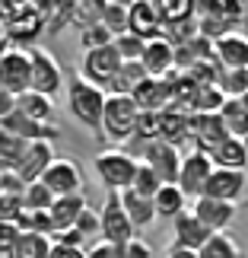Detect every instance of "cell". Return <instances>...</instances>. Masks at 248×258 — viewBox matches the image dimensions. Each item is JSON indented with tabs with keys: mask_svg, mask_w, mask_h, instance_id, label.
<instances>
[{
	"mask_svg": "<svg viewBox=\"0 0 248 258\" xmlns=\"http://www.w3.org/2000/svg\"><path fill=\"white\" fill-rule=\"evenodd\" d=\"M108 93L102 86L83 80L80 74L67 80V108L80 124H86L89 131H102V112H105Z\"/></svg>",
	"mask_w": 248,
	"mask_h": 258,
	"instance_id": "cell-1",
	"label": "cell"
},
{
	"mask_svg": "<svg viewBox=\"0 0 248 258\" xmlns=\"http://www.w3.org/2000/svg\"><path fill=\"white\" fill-rule=\"evenodd\" d=\"M137 121H140V108L131 96H108L105 112H102V137L121 144L131 141L137 131Z\"/></svg>",
	"mask_w": 248,
	"mask_h": 258,
	"instance_id": "cell-2",
	"label": "cell"
},
{
	"mask_svg": "<svg viewBox=\"0 0 248 258\" xmlns=\"http://www.w3.org/2000/svg\"><path fill=\"white\" fill-rule=\"evenodd\" d=\"M137 163L131 153L118 150V147H112V150H102L96 156V172L99 178H102V185L108 188V191H127V188L134 185V175H137Z\"/></svg>",
	"mask_w": 248,
	"mask_h": 258,
	"instance_id": "cell-3",
	"label": "cell"
},
{
	"mask_svg": "<svg viewBox=\"0 0 248 258\" xmlns=\"http://www.w3.org/2000/svg\"><path fill=\"white\" fill-rule=\"evenodd\" d=\"M99 220H102V242H112V245H124L134 239V223L127 220V211L121 204V195L118 191H108L105 195V204L99 211Z\"/></svg>",
	"mask_w": 248,
	"mask_h": 258,
	"instance_id": "cell-4",
	"label": "cell"
},
{
	"mask_svg": "<svg viewBox=\"0 0 248 258\" xmlns=\"http://www.w3.org/2000/svg\"><path fill=\"white\" fill-rule=\"evenodd\" d=\"M0 89L13 93L16 99L32 89V61H29V51L10 48L7 54H0Z\"/></svg>",
	"mask_w": 248,
	"mask_h": 258,
	"instance_id": "cell-5",
	"label": "cell"
},
{
	"mask_svg": "<svg viewBox=\"0 0 248 258\" xmlns=\"http://www.w3.org/2000/svg\"><path fill=\"white\" fill-rule=\"evenodd\" d=\"M29 61H32V89L54 99V93L64 86V67L48 48H29Z\"/></svg>",
	"mask_w": 248,
	"mask_h": 258,
	"instance_id": "cell-6",
	"label": "cell"
},
{
	"mask_svg": "<svg viewBox=\"0 0 248 258\" xmlns=\"http://www.w3.org/2000/svg\"><path fill=\"white\" fill-rule=\"evenodd\" d=\"M121 54H118V48L115 45H108V48H96V51H83V61H80V77L89 83H96V86H108L115 80V74L121 71Z\"/></svg>",
	"mask_w": 248,
	"mask_h": 258,
	"instance_id": "cell-7",
	"label": "cell"
},
{
	"mask_svg": "<svg viewBox=\"0 0 248 258\" xmlns=\"http://www.w3.org/2000/svg\"><path fill=\"white\" fill-rule=\"evenodd\" d=\"M162 10H159V0H134L127 4V32L140 35L143 42H156L162 38Z\"/></svg>",
	"mask_w": 248,
	"mask_h": 258,
	"instance_id": "cell-8",
	"label": "cell"
},
{
	"mask_svg": "<svg viewBox=\"0 0 248 258\" xmlns=\"http://www.w3.org/2000/svg\"><path fill=\"white\" fill-rule=\"evenodd\" d=\"M213 160L201 150H191L188 156H182V172H178V188L185 191V198H204L207 178L213 175Z\"/></svg>",
	"mask_w": 248,
	"mask_h": 258,
	"instance_id": "cell-9",
	"label": "cell"
},
{
	"mask_svg": "<svg viewBox=\"0 0 248 258\" xmlns=\"http://www.w3.org/2000/svg\"><path fill=\"white\" fill-rule=\"evenodd\" d=\"M188 131H191L194 150H201L207 156H210L223 141H229V131H226L220 112H213V115H191V127H188Z\"/></svg>",
	"mask_w": 248,
	"mask_h": 258,
	"instance_id": "cell-10",
	"label": "cell"
},
{
	"mask_svg": "<svg viewBox=\"0 0 248 258\" xmlns=\"http://www.w3.org/2000/svg\"><path fill=\"white\" fill-rule=\"evenodd\" d=\"M143 163L162 178V185H178V172H182V153H178V147L166 144V141L146 144Z\"/></svg>",
	"mask_w": 248,
	"mask_h": 258,
	"instance_id": "cell-11",
	"label": "cell"
},
{
	"mask_svg": "<svg viewBox=\"0 0 248 258\" xmlns=\"http://www.w3.org/2000/svg\"><path fill=\"white\" fill-rule=\"evenodd\" d=\"M42 182L51 188L54 198H67V195H83V172L73 160H54L48 166V172L42 175Z\"/></svg>",
	"mask_w": 248,
	"mask_h": 258,
	"instance_id": "cell-12",
	"label": "cell"
},
{
	"mask_svg": "<svg viewBox=\"0 0 248 258\" xmlns=\"http://www.w3.org/2000/svg\"><path fill=\"white\" fill-rule=\"evenodd\" d=\"M54 160H57V156H54L51 141H32V144L26 147V153H23V160H19V166H16V175L23 178L26 185L42 182V175L48 172V166H51Z\"/></svg>",
	"mask_w": 248,
	"mask_h": 258,
	"instance_id": "cell-13",
	"label": "cell"
},
{
	"mask_svg": "<svg viewBox=\"0 0 248 258\" xmlns=\"http://www.w3.org/2000/svg\"><path fill=\"white\" fill-rule=\"evenodd\" d=\"M0 131L16 134V137H23L26 144H32V141H54V137L61 134V127H57L54 121H51V124L35 121V118H29V115H23V112L16 108V112H10L4 121H0Z\"/></svg>",
	"mask_w": 248,
	"mask_h": 258,
	"instance_id": "cell-14",
	"label": "cell"
},
{
	"mask_svg": "<svg viewBox=\"0 0 248 258\" xmlns=\"http://www.w3.org/2000/svg\"><path fill=\"white\" fill-rule=\"evenodd\" d=\"M172 233H175V242L178 249H188V252H201L207 239H210V230L194 217V211H185V214H178L175 220H172Z\"/></svg>",
	"mask_w": 248,
	"mask_h": 258,
	"instance_id": "cell-15",
	"label": "cell"
},
{
	"mask_svg": "<svg viewBox=\"0 0 248 258\" xmlns=\"http://www.w3.org/2000/svg\"><path fill=\"white\" fill-rule=\"evenodd\" d=\"M248 185V172H232V169H213V175L207 178L204 198H216V201H229L235 204L242 198Z\"/></svg>",
	"mask_w": 248,
	"mask_h": 258,
	"instance_id": "cell-16",
	"label": "cell"
},
{
	"mask_svg": "<svg viewBox=\"0 0 248 258\" xmlns=\"http://www.w3.org/2000/svg\"><path fill=\"white\" fill-rule=\"evenodd\" d=\"M7 29V35H10V42H16V45H29L32 38H38L45 32V13L38 10V4H23V10H19V16L13 19Z\"/></svg>",
	"mask_w": 248,
	"mask_h": 258,
	"instance_id": "cell-17",
	"label": "cell"
},
{
	"mask_svg": "<svg viewBox=\"0 0 248 258\" xmlns=\"http://www.w3.org/2000/svg\"><path fill=\"white\" fill-rule=\"evenodd\" d=\"M194 217L210 233H226V226L235 220V204L216 201V198H197L194 201Z\"/></svg>",
	"mask_w": 248,
	"mask_h": 258,
	"instance_id": "cell-18",
	"label": "cell"
},
{
	"mask_svg": "<svg viewBox=\"0 0 248 258\" xmlns=\"http://www.w3.org/2000/svg\"><path fill=\"white\" fill-rule=\"evenodd\" d=\"M134 102L140 112H162V108H169V102H172V89H169L166 80H159V77H146V80L134 89Z\"/></svg>",
	"mask_w": 248,
	"mask_h": 258,
	"instance_id": "cell-19",
	"label": "cell"
},
{
	"mask_svg": "<svg viewBox=\"0 0 248 258\" xmlns=\"http://www.w3.org/2000/svg\"><path fill=\"white\" fill-rule=\"evenodd\" d=\"M216 61L223 71H239L248 67V35L242 32H229L216 42Z\"/></svg>",
	"mask_w": 248,
	"mask_h": 258,
	"instance_id": "cell-20",
	"label": "cell"
},
{
	"mask_svg": "<svg viewBox=\"0 0 248 258\" xmlns=\"http://www.w3.org/2000/svg\"><path fill=\"white\" fill-rule=\"evenodd\" d=\"M143 71L146 77H162L175 71V48L166 42V38H156V42H146V51H143Z\"/></svg>",
	"mask_w": 248,
	"mask_h": 258,
	"instance_id": "cell-21",
	"label": "cell"
},
{
	"mask_svg": "<svg viewBox=\"0 0 248 258\" xmlns=\"http://www.w3.org/2000/svg\"><path fill=\"white\" fill-rule=\"evenodd\" d=\"M86 198L83 195H67V198H54L51 204V223H54V233H64V230H73L76 220H80V214L86 211Z\"/></svg>",
	"mask_w": 248,
	"mask_h": 258,
	"instance_id": "cell-22",
	"label": "cell"
},
{
	"mask_svg": "<svg viewBox=\"0 0 248 258\" xmlns=\"http://www.w3.org/2000/svg\"><path fill=\"white\" fill-rule=\"evenodd\" d=\"M121 204L127 211V220L134 223V230H146V226L156 223V204L153 198H143L137 195L134 188H127V191H121Z\"/></svg>",
	"mask_w": 248,
	"mask_h": 258,
	"instance_id": "cell-23",
	"label": "cell"
},
{
	"mask_svg": "<svg viewBox=\"0 0 248 258\" xmlns=\"http://www.w3.org/2000/svg\"><path fill=\"white\" fill-rule=\"evenodd\" d=\"M210 160H213L216 169L245 172V169H248V147H245V141H239V137H229V141H223V144L210 153Z\"/></svg>",
	"mask_w": 248,
	"mask_h": 258,
	"instance_id": "cell-24",
	"label": "cell"
},
{
	"mask_svg": "<svg viewBox=\"0 0 248 258\" xmlns=\"http://www.w3.org/2000/svg\"><path fill=\"white\" fill-rule=\"evenodd\" d=\"M143 80H146L143 64H140V61H124L121 71L115 74V80L105 86V93H108V96H134V89L140 86Z\"/></svg>",
	"mask_w": 248,
	"mask_h": 258,
	"instance_id": "cell-25",
	"label": "cell"
},
{
	"mask_svg": "<svg viewBox=\"0 0 248 258\" xmlns=\"http://www.w3.org/2000/svg\"><path fill=\"white\" fill-rule=\"evenodd\" d=\"M16 108H19L23 115L35 118V121H45V124H51V118H54V99L35 93V89H29V93L19 96V99H16Z\"/></svg>",
	"mask_w": 248,
	"mask_h": 258,
	"instance_id": "cell-26",
	"label": "cell"
},
{
	"mask_svg": "<svg viewBox=\"0 0 248 258\" xmlns=\"http://www.w3.org/2000/svg\"><path fill=\"white\" fill-rule=\"evenodd\" d=\"M185 191L178 185H162L159 191H156L153 204H156V217H166V220H175L178 214H185Z\"/></svg>",
	"mask_w": 248,
	"mask_h": 258,
	"instance_id": "cell-27",
	"label": "cell"
},
{
	"mask_svg": "<svg viewBox=\"0 0 248 258\" xmlns=\"http://www.w3.org/2000/svg\"><path fill=\"white\" fill-rule=\"evenodd\" d=\"M220 115H223V124H226V131H229V137L245 141L248 137V108L239 102V99H226Z\"/></svg>",
	"mask_w": 248,
	"mask_h": 258,
	"instance_id": "cell-28",
	"label": "cell"
},
{
	"mask_svg": "<svg viewBox=\"0 0 248 258\" xmlns=\"http://www.w3.org/2000/svg\"><path fill=\"white\" fill-rule=\"evenodd\" d=\"M51 239L48 236H38V233H23L13 245V252L7 258H48L51 255Z\"/></svg>",
	"mask_w": 248,
	"mask_h": 258,
	"instance_id": "cell-29",
	"label": "cell"
},
{
	"mask_svg": "<svg viewBox=\"0 0 248 258\" xmlns=\"http://www.w3.org/2000/svg\"><path fill=\"white\" fill-rule=\"evenodd\" d=\"M26 147L29 144L23 141V137L0 131V172H16V166H19V160H23Z\"/></svg>",
	"mask_w": 248,
	"mask_h": 258,
	"instance_id": "cell-30",
	"label": "cell"
},
{
	"mask_svg": "<svg viewBox=\"0 0 248 258\" xmlns=\"http://www.w3.org/2000/svg\"><path fill=\"white\" fill-rule=\"evenodd\" d=\"M16 230L19 233H38V236H48V239H51L54 223H51V214L48 211H26L23 207V214H19V220H16Z\"/></svg>",
	"mask_w": 248,
	"mask_h": 258,
	"instance_id": "cell-31",
	"label": "cell"
},
{
	"mask_svg": "<svg viewBox=\"0 0 248 258\" xmlns=\"http://www.w3.org/2000/svg\"><path fill=\"white\" fill-rule=\"evenodd\" d=\"M197 258H242V249L235 245L229 233H213L207 239V245L197 252Z\"/></svg>",
	"mask_w": 248,
	"mask_h": 258,
	"instance_id": "cell-32",
	"label": "cell"
},
{
	"mask_svg": "<svg viewBox=\"0 0 248 258\" xmlns=\"http://www.w3.org/2000/svg\"><path fill=\"white\" fill-rule=\"evenodd\" d=\"M223 102H226V96L220 86H201L191 99V112L194 115H213L223 108Z\"/></svg>",
	"mask_w": 248,
	"mask_h": 258,
	"instance_id": "cell-33",
	"label": "cell"
},
{
	"mask_svg": "<svg viewBox=\"0 0 248 258\" xmlns=\"http://www.w3.org/2000/svg\"><path fill=\"white\" fill-rule=\"evenodd\" d=\"M102 26L115 38L124 35L127 32V4H112V0H102Z\"/></svg>",
	"mask_w": 248,
	"mask_h": 258,
	"instance_id": "cell-34",
	"label": "cell"
},
{
	"mask_svg": "<svg viewBox=\"0 0 248 258\" xmlns=\"http://www.w3.org/2000/svg\"><path fill=\"white\" fill-rule=\"evenodd\" d=\"M51 204H54V195H51V188L45 182L26 185V191H23V207L26 211H51Z\"/></svg>",
	"mask_w": 248,
	"mask_h": 258,
	"instance_id": "cell-35",
	"label": "cell"
},
{
	"mask_svg": "<svg viewBox=\"0 0 248 258\" xmlns=\"http://www.w3.org/2000/svg\"><path fill=\"white\" fill-rule=\"evenodd\" d=\"M220 89H223L226 99H242L248 93V67H239V71H223Z\"/></svg>",
	"mask_w": 248,
	"mask_h": 258,
	"instance_id": "cell-36",
	"label": "cell"
},
{
	"mask_svg": "<svg viewBox=\"0 0 248 258\" xmlns=\"http://www.w3.org/2000/svg\"><path fill=\"white\" fill-rule=\"evenodd\" d=\"M131 188H134L137 195H143V198H156V191L162 188V178L156 175L146 163H140V166H137V175H134V185Z\"/></svg>",
	"mask_w": 248,
	"mask_h": 258,
	"instance_id": "cell-37",
	"label": "cell"
},
{
	"mask_svg": "<svg viewBox=\"0 0 248 258\" xmlns=\"http://www.w3.org/2000/svg\"><path fill=\"white\" fill-rule=\"evenodd\" d=\"M115 48H118V54H121V61H143L146 42L134 32H124V35L115 38Z\"/></svg>",
	"mask_w": 248,
	"mask_h": 258,
	"instance_id": "cell-38",
	"label": "cell"
},
{
	"mask_svg": "<svg viewBox=\"0 0 248 258\" xmlns=\"http://www.w3.org/2000/svg\"><path fill=\"white\" fill-rule=\"evenodd\" d=\"M80 45H83V51H96V48L115 45V35L108 32L102 23H96V26H89V29H83V32H80Z\"/></svg>",
	"mask_w": 248,
	"mask_h": 258,
	"instance_id": "cell-39",
	"label": "cell"
},
{
	"mask_svg": "<svg viewBox=\"0 0 248 258\" xmlns=\"http://www.w3.org/2000/svg\"><path fill=\"white\" fill-rule=\"evenodd\" d=\"M134 137L143 141V144L159 141V112H140V121H137Z\"/></svg>",
	"mask_w": 248,
	"mask_h": 258,
	"instance_id": "cell-40",
	"label": "cell"
},
{
	"mask_svg": "<svg viewBox=\"0 0 248 258\" xmlns=\"http://www.w3.org/2000/svg\"><path fill=\"white\" fill-rule=\"evenodd\" d=\"M159 10L166 23H178V19L194 16V0H159Z\"/></svg>",
	"mask_w": 248,
	"mask_h": 258,
	"instance_id": "cell-41",
	"label": "cell"
},
{
	"mask_svg": "<svg viewBox=\"0 0 248 258\" xmlns=\"http://www.w3.org/2000/svg\"><path fill=\"white\" fill-rule=\"evenodd\" d=\"M23 214V198L19 195H0V223H16Z\"/></svg>",
	"mask_w": 248,
	"mask_h": 258,
	"instance_id": "cell-42",
	"label": "cell"
},
{
	"mask_svg": "<svg viewBox=\"0 0 248 258\" xmlns=\"http://www.w3.org/2000/svg\"><path fill=\"white\" fill-rule=\"evenodd\" d=\"M73 230H80L83 239H89V236H102V220H99V214H93V207H86Z\"/></svg>",
	"mask_w": 248,
	"mask_h": 258,
	"instance_id": "cell-43",
	"label": "cell"
},
{
	"mask_svg": "<svg viewBox=\"0 0 248 258\" xmlns=\"http://www.w3.org/2000/svg\"><path fill=\"white\" fill-rule=\"evenodd\" d=\"M19 236H23V233L16 230V223H0V258H7L10 252H13V245H16Z\"/></svg>",
	"mask_w": 248,
	"mask_h": 258,
	"instance_id": "cell-44",
	"label": "cell"
},
{
	"mask_svg": "<svg viewBox=\"0 0 248 258\" xmlns=\"http://www.w3.org/2000/svg\"><path fill=\"white\" fill-rule=\"evenodd\" d=\"M86 258H127L121 245H112V242H96L93 249L86 252Z\"/></svg>",
	"mask_w": 248,
	"mask_h": 258,
	"instance_id": "cell-45",
	"label": "cell"
},
{
	"mask_svg": "<svg viewBox=\"0 0 248 258\" xmlns=\"http://www.w3.org/2000/svg\"><path fill=\"white\" fill-rule=\"evenodd\" d=\"M124 255H127V258H153V245L134 236V239L124 245Z\"/></svg>",
	"mask_w": 248,
	"mask_h": 258,
	"instance_id": "cell-46",
	"label": "cell"
},
{
	"mask_svg": "<svg viewBox=\"0 0 248 258\" xmlns=\"http://www.w3.org/2000/svg\"><path fill=\"white\" fill-rule=\"evenodd\" d=\"M10 112H16V96L7 93V89H0V121H4Z\"/></svg>",
	"mask_w": 248,
	"mask_h": 258,
	"instance_id": "cell-47",
	"label": "cell"
},
{
	"mask_svg": "<svg viewBox=\"0 0 248 258\" xmlns=\"http://www.w3.org/2000/svg\"><path fill=\"white\" fill-rule=\"evenodd\" d=\"M48 258H86L83 249H67V245H51V255Z\"/></svg>",
	"mask_w": 248,
	"mask_h": 258,
	"instance_id": "cell-48",
	"label": "cell"
},
{
	"mask_svg": "<svg viewBox=\"0 0 248 258\" xmlns=\"http://www.w3.org/2000/svg\"><path fill=\"white\" fill-rule=\"evenodd\" d=\"M166 258H197V252H188V249H178V245H172V249L166 252Z\"/></svg>",
	"mask_w": 248,
	"mask_h": 258,
	"instance_id": "cell-49",
	"label": "cell"
},
{
	"mask_svg": "<svg viewBox=\"0 0 248 258\" xmlns=\"http://www.w3.org/2000/svg\"><path fill=\"white\" fill-rule=\"evenodd\" d=\"M242 26H245V32H248V7H245V19H242Z\"/></svg>",
	"mask_w": 248,
	"mask_h": 258,
	"instance_id": "cell-50",
	"label": "cell"
},
{
	"mask_svg": "<svg viewBox=\"0 0 248 258\" xmlns=\"http://www.w3.org/2000/svg\"><path fill=\"white\" fill-rule=\"evenodd\" d=\"M239 102H242V105H245V108H248V93H245V96H242V99H239Z\"/></svg>",
	"mask_w": 248,
	"mask_h": 258,
	"instance_id": "cell-51",
	"label": "cell"
},
{
	"mask_svg": "<svg viewBox=\"0 0 248 258\" xmlns=\"http://www.w3.org/2000/svg\"><path fill=\"white\" fill-rule=\"evenodd\" d=\"M0 195H4V185H0Z\"/></svg>",
	"mask_w": 248,
	"mask_h": 258,
	"instance_id": "cell-52",
	"label": "cell"
},
{
	"mask_svg": "<svg viewBox=\"0 0 248 258\" xmlns=\"http://www.w3.org/2000/svg\"><path fill=\"white\" fill-rule=\"evenodd\" d=\"M245 147H248V137H245Z\"/></svg>",
	"mask_w": 248,
	"mask_h": 258,
	"instance_id": "cell-53",
	"label": "cell"
}]
</instances>
